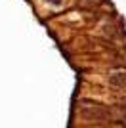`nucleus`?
I'll return each mask as SVG.
<instances>
[{"instance_id": "f257e3e1", "label": "nucleus", "mask_w": 126, "mask_h": 128, "mask_svg": "<svg viewBox=\"0 0 126 128\" xmlns=\"http://www.w3.org/2000/svg\"><path fill=\"white\" fill-rule=\"evenodd\" d=\"M80 117L86 118V120H96V122H100V120H107V117H109V111L105 109L103 105H96V103H82L80 105Z\"/></svg>"}, {"instance_id": "f03ea898", "label": "nucleus", "mask_w": 126, "mask_h": 128, "mask_svg": "<svg viewBox=\"0 0 126 128\" xmlns=\"http://www.w3.org/2000/svg\"><path fill=\"white\" fill-rule=\"evenodd\" d=\"M109 82L116 88H124L126 86V73H115L109 76Z\"/></svg>"}]
</instances>
